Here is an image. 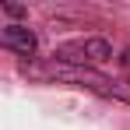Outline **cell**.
Listing matches in <instances>:
<instances>
[{
	"label": "cell",
	"mask_w": 130,
	"mask_h": 130,
	"mask_svg": "<svg viewBox=\"0 0 130 130\" xmlns=\"http://www.w3.org/2000/svg\"><path fill=\"white\" fill-rule=\"evenodd\" d=\"M21 74L35 77V81H56V85H77L88 88L95 95L106 99H120L130 102V81H112L106 74H99L95 67H77V63H63V60H42V63H21Z\"/></svg>",
	"instance_id": "cell-1"
},
{
	"label": "cell",
	"mask_w": 130,
	"mask_h": 130,
	"mask_svg": "<svg viewBox=\"0 0 130 130\" xmlns=\"http://www.w3.org/2000/svg\"><path fill=\"white\" fill-rule=\"evenodd\" d=\"M53 60H63V63H77V67H99L112 60V46L106 39H74V42L60 46L53 53Z\"/></svg>",
	"instance_id": "cell-2"
},
{
	"label": "cell",
	"mask_w": 130,
	"mask_h": 130,
	"mask_svg": "<svg viewBox=\"0 0 130 130\" xmlns=\"http://www.w3.org/2000/svg\"><path fill=\"white\" fill-rule=\"evenodd\" d=\"M0 46H4V49H11V53H18V56H35L39 39H35L25 25H7V28L0 32Z\"/></svg>",
	"instance_id": "cell-3"
},
{
	"label": "cell",
	"mask_w": 130,
	"mask_h": 130,
	"mask_svg": "<svg viewBox=\"0 0 130 130\" xmlns=\"http://www.w3.org/2000/svg\"><path fill=\"white\" fill-rule=\"evenodd\" d=\"M120 67H123V74H127V81H130V49H123V56H120Z\"/></svg>",
	"instance_id": "cell-4"
},
{
	"label": "cell",
	"mask_w": 130,
	"mask_h": 130,
	"mask_svg": "<svg viewBox=\"0 0 130 130\" xmlns=\"http://www.w3.org/2000/svg\"><path fill=\"white\" fill-rule=\"evenodd\" d=\"M4 11H7V14H14V18H18V14H25L21 4H4Z\"/></svg>",
	"instance_id": "cell-5"
}]
</instances>
